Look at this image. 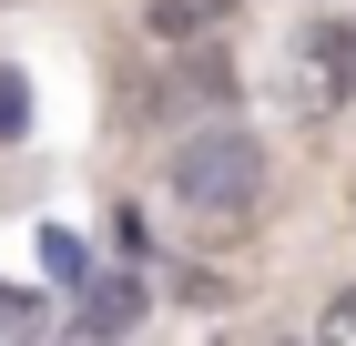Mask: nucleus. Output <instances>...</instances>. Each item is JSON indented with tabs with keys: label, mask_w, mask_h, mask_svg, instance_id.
Listing matches in <instances>:
<instances>
[{
	"label": "nucleus",
	"mask_w": 356,
	"mask_h": 346,
	"mask_svg": "<svg viewBox=\"0 0 356 346\" xmlns=\"http://www.w3.org/2000/svg\"><path fill=\"white\" fill-rule=\"evenodd\" d=\"M21 133H31V81L0 72V143H21Z\"/></svg>",
	"instance_id": "0eeeda50"
},
{
	"label": "nucleus",
	"mask_w": 356,
	"mask_h": 346,
	"mask_svg": "<svg viewBox=\"0 0 356 346\" xmlns=\"http://www.w3.org/2000/svg\"><path fill=\"white\" fill-rule=\"evenodd\" d=\"M143 326V275H92L82 295H72V326H61V346H122Z\"/></svg>",
	"instance_id": "7ed1b4c3"
},
{
	"label": "nucleus",
	"mask_w": 356,
	"mask_h": 346,
	"mask_svg": "<svg viewBox=\"0 0 356 346\" xmlns=\"http://www.w3.org/2000/svg\"><path fill=\"white\" fill-rule=\"evenodd\" d=\"M173 214H184L193 235H234V224H254V204H265V143L245 133V123H204V133L173 143V173H163Z\"/></svg>",
	"instance_id": "f257e3e1"
},
{
	"label": "nucleus",
	"mask_w": 356,
	"mask_h": 346,
	"mask_svg": "<svg viewBox=\"0 0 356 346\" xmlns=\"http://www.w3.org/2000/svg\"><path fill=\"white\" fill-rule=\"evenodd\" d=\"M316 346H356V285L326 295V316H316Z\"/></svg>",
	"instance_id": "423d86ee"
},
{
	"label": "nucleus",
	"mask_w": 356,
	"mask_h": 346,
	"mask_svg": "<svg viewBox=\"0 0 356 346\" xmlns=\"http://www.w3.org/2000/svg\"><path fill=\"white\" fill-rule=\"evenodd\" d=\"M31 326H41V306H31V295H10V285H0V346H21Z\"/></svg>",
	"instance_id": "6e6552de"
},
{
	"label": "nucleus",
	"mask_w": 356,
	"mask_h": 346,
	"mask_svg": "<svg viewBox=\"0 0 356 346\" xmlns=\"http://www.w3.org/2000/svg\"><path fill=\"white\" fill-rule=\"evenodd\" d=\"M41 265H51V275H61V285H72V295L92 285V275H82V244L61 235V224H41Z\"/></svg>",
	"instance_id": "39448f33"
},
{
	"label": "nucleus",
	"mask_w": 356,
	"mask_h": 346,
	"mask_svg": "<svg viewBox=\"0 0 356 346\" xmlns=\"http://www.w3.org/2000/svg\"><path fill=\"white\" fill-rule=\"evenodd\" d=\"M245 0H143V21H153V41H214L224 21H234Z\"/></svg>",
	"instance_id": "20e7f679"
},
{
	"label": "nucleus",
	"mask_w": 356,
	"mask_h": 346,
	"mask_svg": "<svg viewBox=\"0 0 356 346\" xmlns=\"http://www.w3.org/2000/svg\"><path fill=\"white\" fill-rule=\"evenodd\" d=\"M346 92H356V31L346 21H305L285 41V102H296V123H336Z\"/></svg>",
	"instance_id": "f03ea898"
}]
</instances>
